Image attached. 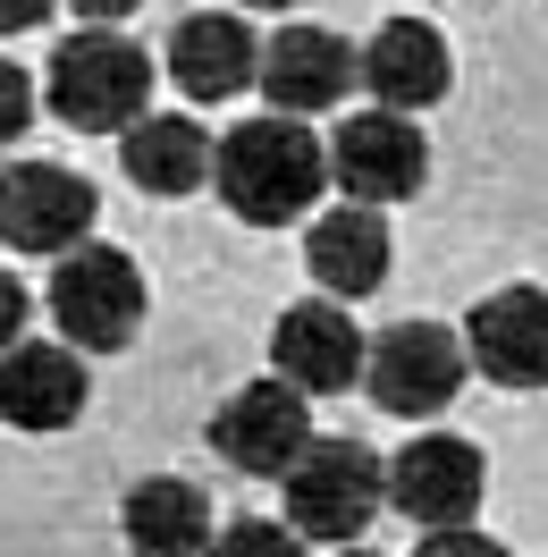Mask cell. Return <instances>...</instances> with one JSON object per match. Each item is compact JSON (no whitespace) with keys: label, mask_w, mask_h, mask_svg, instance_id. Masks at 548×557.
I'll return each mask as SVG.
<instances>
[{"label":"cell","mask_w":548,"mask_h":557,"mask_svg":"<svg viewBox=\"0 0 548 557\" xmlns=\"http://www.w3.org/2000/svg\"><path fill=\"white\" fill-rule=\"evenodd\" d=\"M211 186H220V203L237 211L245 228L312 220L321 186H329V144L312 136V127H296L287 110L253 119V127H228V136L211 144Z\"/></svg>","instance_id":"6da1fadb"},{"label":"cell","mask_w":548,"mask_h":557,"mask_svg":"<svg viewBox=\"0 0 548 557\" xmlns=\"http://www.w3.org/2000/svg\"><path fill=\"white\" fill-rule=\"evenodd\" d=\"M42 102L60 110L68 127H136L144 102H152V60H144L136 42L119 35V26H85L51 51V85H42Z\"/></svg>","instance_id":"7a4b0ae2"},{"label":"cell","mask_w":548,"mask_h":557,"mask_svg":"<svg viewBox=\"0 0 548 557\" xmlns=\"http://www.w3.org/2000/svg\"><path fill=\"white\" fill-rule=\"evenodd\" d=\"M287 482V523L304 532V541H354L363 523L388 507V456H372L363 440H321L312 431L304 456L278 473Z\"/></svg>","instance_id":"3957f363"},{"label":"cell","mask_w":548,"mask_h":557,"mask_svg":"<svg viewBox=\"0 0 548 557\" xmlns=\"http://www.w3.org/2000/svg\"><path fill=\"white\" fill-rule=\"evenodd\" d=\"M51 321L76 355H119L144 330V271L119 245H68V262L51 271Z\"/></svg>","instance_id":"277c9868"},{"label":"cell","mask_w":548,"mask_h":557,"mask_svg":"<svg viewBox=\"0 0 548 557\" xmlns=\"http://www.w3.org/2000/svg\"><path fill=\"white\" fill-rule=\"evenodd\" d=\"M329 177H338V195L354 203H406L422 195V177H431V144L413 127V110H354L338 119V136H329Z\"/></svg>","instance_id":"5b68a950"},{"label":"cell","mask_w":548,"mask_h":557,"mask_svg":"<svg viewBox=\"0 0 548 557\" xmlns=\"http://www.w3.org/2000/svg\"><path fill=\"white\" fill-rule=\"evenodd\" d=\"M464 338L439 330V321H397L372 355H363V388H372V406L388 414H447L456 406V388H464Z\"/></svg>","instance_id":"8992f818"},{"label":"cell","mask_w":548,"mask_h":557,"mask_svg":"<svg viewBox=\"0 0 548 557\" xmlns=\"http://www.w3.org/2000/svg\"><path fill=\"white\" fill-rule=\"evenodd\" d=\"M312 440V397L296 381H245L220 414H211V448H220V465H237V473H253V482H271V473H287L296 456H304Z\"/></svg>","instance_id":"52a82bcc"},{"label":"cell","mask_w":548,"mask_h":557,"mask_svg":"<svg viewBox=\"0 0 548 557\" xmlns=\"http://www.w3.org/2000/svg\"><path fill=\"white\" fill-rule=\"evenodd\" d=\"M481 490H489V456L456 431H422L406 456H388V507L413 516L422 532H447V523L481 516Z\"/></svg>","instance_id":"ba28073f"},{"label":"cell","mask_w":548,"mask_h":557,"mask_svg":"<svg viewBox=\"0 0 548 557\" xmlns=\"http://www.w3.org/2000/svg\"><path fill=\"white\" fill-rule=\"evenodd\" d=\"M94 228V186L60 161H17L0 170V245L17 253H68Z\"/></svg>","instance_id":"9c48e42d"},{"label":"cell","mask_w":548,"mask_h":557,"mask_svg":"<svg viewBox=\"0 0 548 557\" xmlns=\"http://www.w3.org/2000/svg\"><path fill=\"white\" fill-rule=\"evenodd\" d=\"M464 363L498 388H548V296L540 287H498L464 321Z\"/></svg>","instance_id":"30bf717a"},{"label":"cell","mask_w":548,"mask_h":557,"mask_svg":"<svg viewBox=\"0 0 548 557\" xmlns=\"http://www.w3.org/2000/svg\"><path fill=\"white\" fill-rule=\"evenodd\" d=\"M271 355H278V381H296L304 397H338V388L363 381V330L346 321L338 296H304V305H287L271 330Z\"/></svg>","instance_id":"8fae6325"},{"label":"cell","mask_w":548,"mask_h":557,"mask_svg":"<svg viewBox=\"0 0 548 557\" xmlns=\"http://www.w3.org/2000/svg\"><path fill=\"white\" fill-rule=\"evenodd\" d=\"M354 85H363L379 110H431V102H447V85H456L447 35L431 26V17H388V26L354 51Z\"/></svg>","instance_id":"7c38bea8"},{"label":"cell","mask_w":548,"mask_h":557,"mask_svg":"<svg viewBox=\"0 0 548 557\" xmlns=\"http://www.w3.org/2000/svg\"><path fill=\"white\" fill-rule=\"evenodd\" d=\"M85 355L60 338V347H42V338H17V347H0V422L9 431H68L85 414Z\"/></svg>","instance_id":"4fadbf2b"},{"label":"cell","mask_w":548,"mask_h":557,"mask_svg":"<svg viewBox=\"0 0 548 557\" xmlns=\"http://www.w3.org/2000/svg\"><path fill=\"white\" fill-rule=\"evenodd\" d=\"M304 271L321 296H372L379 278H388V211L379 203H338V211H312L304 228Z\"/></svg>","instance_id":"5bb4252c"},{"label":"cell","mask_w":548,"mask_h":557,"mask_svg":"<svg viewBox=\"0 0 548 557\" xmlns=\"http://www.w3.org/2000/svg\"><path fill=\"white\" fill-rule=\"evenodd\" d=\"M262 94H271V110H287V119H312V110H338L346 94H354V51H346L329 26H287V35H271V51H262V76H253Z\"/></svg>","instance_id":"9a60e30c"},{"label":"cell","mask_w":548,"mask_h":557,"mask_svg":"<svg viewBox=\"0 0 548 557\" xmlns=\"http://www.w3.org/2000/svg\"><path fill=\"white\" fill-rule=\"evenodd\" d=\"M170 76H177V94H195V102H228V94H245V85L262 76V42H253V26H245L237 9L177 17Z\"/></svg>","instance_id":"2e32d148"},{"label":"cell","mask_w":548,"mask_h":557,"mask_svg":"<svg viewBox=\"0 0 548 557\" xmlns=\"http://www.w3.org/2000/svg\"><path fill=\"white\" fill-rule=\"evenodd\" d=\"M127 557H203L211 549V498L177 473H152V482L127 490Z\"/></svg>","instance_id":"e0dca14e"},{"label":"cell","mask_w":548,"mask_h":557,"mask_svg":"<svg viewBox=\"0 0 548 557\" xmlns=\"http://www.w3.org/2000/svg\"><path fill=\"white\" fill-rule=\"evenodd\" d=\"M119 161H127V177L144 195H195L211 177V136L195 119H136L119 136Z\"/></svg>","instance_id":"ac0fdd59"},{"label":"cell","mask_w":548,"mask_h":557,"mask_svg":"<svg viewBox=\"0 0 548 557\" xmlns=\"http://www.w3.org/2000/svg\"><path fill=\"white\" fill-rule=\"evenodd\" d=\"M211 557H312V549H304V532H296V523L245 516V523H228V532H211Z\"/></svg>","instance_id":"d6986e66"},{"label":"cell","mask_w":548,"mask_h":557,"mask_svg":"<svg viewBox=\"0 0 548 557\" xmlns=\"http://www.w3.org/2000/svg\"><path fill=\"white\" fill-rule=\"evenodd\" d=\"M26 127H35V85L17 60H0V144H17Z\"/></svg>","instance_id":"ffe728a7"},{"label":"cell","mask_w":548,"mask_h":557,"mask_svg":"<svg viewBox=\"0 0 548 557\" xmlns=\"http://www.w3.org/2000/svg\"><path fill=\"white\" fill-rule=\"evenodd\" d=\"M413 557H507V549H498L489 532H473V523H447V532H431Z\"/></svg>","instance_id":"44dd1931"},{"label":"cell","mask_w":548,"mask_h":557,"mask_svg":"<svg viewBox=\"0 0 548 557\" xmlns=\"http://www.w3.org/2000/svg\"><path fill=\"white\" fill-rule=\"evenodd\" d=\"M26 313H35V305H26V287L0 271V347H17V338H26Z\"/></svg>","instance_id":"7402d4cb"},{"label":"cell","mask_w":548,"mask_h":557,"mask_svg":"<svg viewBox=\"0 0 548 557\" xmlns=\"http://www.w3.org/2000/svg\"><path fill=\"white\" fill-rule=\"evenodd\" d=\"M51 9H60V0H0V35H35Z\"/></svg>","instance_id":"603a6c76"},{"label":"cell","mask_w":548,"mask_h":557,"mask_svg":"<svg viewBox=\"0 0 548 557\" xmlns=\"http://www.w3.org/2000/svg\"><path fill=\"white\" fill-rule=\"evenodd\" d=\"M76 17H94V26H119V17H136V0H68Z\"/></svg>","instance_id":"cb8c5ba5"},{"label":"cell","mask_w":548,"mask_h":557,"mask_svg":"<svg viewBox=\"0 0 548 557\" xmlns=\"http://www.w3.org/2000/svg\"><path fill=\"white\" fill-rule=\"evenodd\" d=\"M245 9H296V0H245Z\"/></svg>","instance_id":"d4e9b609"},{"label":"cell","mask_w":548,"mask_h":557,"mask_svg":"<svg viewBox=\"0 0 548 557\" xmlns=\"http://www.w3.org/2000/svg\"><path fill=\"white\" fill-rule=\"evenodd\" d=\"M338 557H379V549H338Z\"/></svg>","instance_id":"484cf974"}]
</instances>
